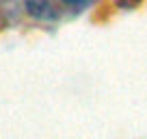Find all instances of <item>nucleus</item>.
I'll use <instances>...</instances> for the list:
<instances>
[{"label": "nucleus", "instance_id": "obj_1", "mask_svg": "<svg viewBox=\"0 0 147 139\" xmlns=\"http://www.w3.org/2000/svg\"><path fill=\"white\" fill-rule=\"evenodd\" d=\"M95 0H26V9L32 18L56 22V20L74 18L91 7Z\"/></svg>", "mask_w": 147, "mask_h": 139}]
</instances>
